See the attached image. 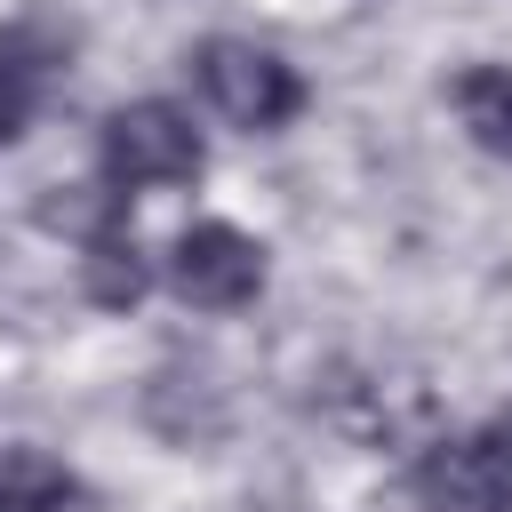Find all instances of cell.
Segmentation results:
<instances>
[{
  "label": "cell",
  "mask_w": 512,
  "mask_h": 512,
  "mask_svg": "<svg viewBox=\"0 0 512 512\" xmlns=\"http://www.w3.org/2000/svg\"><path fill=\"white\" fill-rule=\"evenodd\" d=\"M96 160H104V176H112L120 192L184 184V176H200V128H192L176 104L144 96V104H120V112L104 120V144H96Z\"/></svg>",
  "instance_id": "obj_1"
},
{
  "label": "cell",
  "mask_w": 512,
  "mask_h": 512,
  "mask_svg": "<svg viewBox=\"0 0 512 512\" xmlns=\"http://www.w3.org/2000/svg\"><path fill=\"white\" fill-rule=\"evenodd\" d=\"M192 72H200V96H208L232 128H280V120L304 112L296 64H280V56L256 48V40H208V48L192 56Z\"/></svg>",
  "instance_id": "obj_2"
},
{
  "label": "cell",
  "mask_w": 512,
  "mask_h": 512,
  "mask_svg": "<svg viewBox=\"0 0 512 512\" xmlns=\"http://www.w3.org/2000/svg\"><path fill=\"white\" fill-rule=\"evenodd\" d=\"M168 280H176V296L200 304V312H240V304H256V288H264V248H256L248 232H232V224H192V232H176V248H168Z\"/></svg>",
  "instance_id": "obj_3"
},
{
  "label": "cell",
  "mask_w": 512,
  "mask_h": 512,
  "mask_svg": "<svg viewBox=\"0 0 512 512\" xmlns=\"http://www.w3.org/2000/svg\"><path fill=\"white\" fill-rule=\"evenodd\" d=\"M432 512H512V440H440L416 464Z\"/></svg>",
  "instance_id": "obj_4"
},
{
  "label": "cell",
  "mask_w": 512,
  "mask_h": 512,
  "mask_svg": "<svg viewBox=\"0 0 512 512\" xmlns=\"http://www.w3.org/2000/svg\"><path fill=\"white\" fill-rule=\"evenodd\" d=\"M456 120L472 128L480 152L512 160V64H464L456 72Z\"/></svg>",
  "instance_id": "obj_5"
},
{
  "label": "cell",
  "mask_w": 512,
  "mask_h": 512,
  "mask_svg": "<svg viewBox=\"0 0 512 512\" xmlns=\"http://www.w3.org/2000/svg\"><path fill=\"white\" fill-rule=\"evenodd\" d=\"M72 480L40 448H0V512H64Z\"/></svg>",
  "instance_id": "obj_6"
},
{
  "label": "cell",
  "mask_w": 512,
  "mask_h": 512,
  "mask_svg": "<svg viewBox=\"0 0 512 512\" xmlns=\"http://www.w3.org/2000/svg\"><path fill=\"white\" fill-rule=\"evenodd\" d=\"M80 272H88V296H96V304H136V296H144V280H152L128 232H96V240H88V256H80Z\"/></svg>",
  "instance_id": "obj_7"
},
{
  "label": "cell",
  "mask_w": 512,
  "mask_h": 512,
  "mask_svg": "<svg viewBox=\"0 0 512 512\" xmlns=\"http://www.w3.org/2000/svg\"><path fill=\"white\" fill-rule=\"evenodd\" d=\"M40 72H48V64H32V56H24V32H8V40H0V144H8V136H24Z\"/></svg>",
  "instance_id": "obj_8"
},
{
  "label": "cell",
  "mask_w": 512,
  "mask_h": 512,
  "mask_svg": "<svg viewBox=\"0 0 512 512\" xmlns=\"http://www.w3.org/2000/svg\"><path fill=\"white\" fill-rule=\"evenodd\" d=\"M504 440H512V408H504Z\"/></svg>",
  "instance_id": "obj_9"
}]
</instances>
